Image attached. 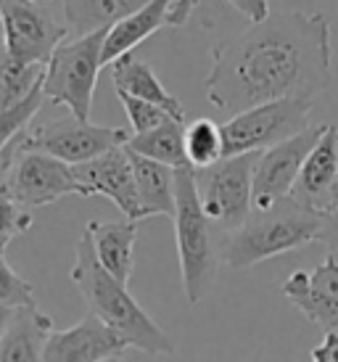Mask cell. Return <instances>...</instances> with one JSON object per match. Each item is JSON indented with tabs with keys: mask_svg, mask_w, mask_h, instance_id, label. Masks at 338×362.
I'll return each mask as SVG.
<instances>
[{
	"mask_svg": "<svg viewBox=\"0 0 338 362\" xmlns=\"http://www.w3.org/2000/svg\"><path fill=\"white\" fill-rule=\"evenodd\" d=\"M175 238H177L180 278L190 304H199L209 296L217 281L219 252L211 241V220L201 206L199 188H196V167L182 164L175 167Z\"/></svg>",
	"mask_w": 338,
	"mask_h": 362,
	"instance_id": "4",
	"label": "cell"
},
{
	"mask_svg": "<svg viewBox=\"0 0 338 362\" xmlns=\"http://www.w3.org/2000/svg\"><path fill=\"white\" fill-rule=\"evenodd\" d=\"M37 3H40V0H37Z\"/></svg>",
	"mask_w": 338,
	"mask_h": 362,
	"instance_id": "35",
	"label": "cell"
},
{
	"mask_svg": "<svg viewBox=\"0 0 338 362\" xmlns=\"http://www.w3.org/2000/svg\"><path fill=\"white\" fill-rule=\"evenodd\" d=\"M71 283L82 293L88 310L95 312L100 320L120 333L127 346L148 354V357H172L177 352L169 333L135 302L127 283L117 281L100 264L88 233H82L77 249H74Z\"/></svg>",
	"mask_w": 338,
	"mask_h": 362,
	"instance_id": "2",
	"label": "cell"
},
{
	"mask_svg": "<svg viewBox=\"0 0 338 362\" xmlns=\"http://www.w3.org/2000/svg\"><path fill=\"white\" fill-rule=\"evenodd\" d=\"M0 304L3 307H27V304H35L32 283L24 281L21 275H16V270L3 257V249H0Z\"/></svg>",
	"mask_w": 338,
	"mask_h": 362,
	"instance_id": "28",
	"label": "cell"
},
{
	"mask_svg": "<svg viewBox=\"0 0 338 362\" xmlns=\"http://www.w3.org/2000/svg\"><path fill=\"white\" fill-rule=\"evenodd\" d=\"M338 185V127L328 124L315 148L304 159L291 196L315 209H325L330 193Z\"/></svg>",
	"mask_w": 338,
	"mask_h": 362,
	"instance_id": "15",
	"label": "cell"
},
{
	"mask_svg": "<svg viewBox=\"0 0 338 362\" xmlns=\"http://www.w3.org/2000/svg\"><path fill=\"white\" fill-rule=\"evenodd\" d=\"M280 293L296 307L309 322L322 331L338 328V257L328 252V259L315 270H293L283 281Z\"/></svg>",
	"mask_w": 338,
	"mask_h": 362,
	"instance_id": "14",
	"label": "cell"
},
{
	"mask_svg": "<svg viewBox=\"0 0 338 362\" xmlns=\"http://www.w3.org/2000/svg\"><path fill=\"white\" fill-rule=\"evenodd\" d=\"M309 360L315 362H338V328L325 331V339L309 352Z\"/></svg>",
	"mask_w": 338,
	"mask_h": 362,
	"instance_id": "31",
	"label": "cell"
},
{
	"mask_svg": "<svg viewBox=\"0 0 338 362\" xmlns=\"http://www.w3.org/2000/svg\"><path fill=\"white\" fill-rule=\"evenodd\" d=\"M32 225H35V217H32L30 206H24V204L0 182V249H6L13 238L30 233Z\"/></svg>",
	"mask_w": 338,
	"mask_h": 362,
	"instance_id": "26",
	"label": "cell"
},
{
	"mask_svg": "<svg viewBox=\"0 0 338 362\" xmlns=\"http://www.w3.org/2000/svg\"><path fill=\"white\" fill-rule=\"evenodd\" d=\"M42 98H45V93H42V82H40L19 103H13L8 109H0V156L32 124V119L37 117V111L42 109Z\"/></svg>",
	"mask_w": 338,
	"mask_h": 362,
	"instance_id": "25",
	"label": "cell"
},
{
	"mask_svg": "<svg viewBox=\"0 0 338 362\" xmlns=\"http://www.w3.org/2000/svg\"><path fill=\"white\" fill-rule=\"evenodd\" d=\"M228 6L243 13L251 24H257V21H264L272 13L269 11V0H228Z\"/></svg>",
	"mask_w": 338,
	"mask_h": 362,
	"instance_id": "30",
	"label": "cell"
},
{
	"mask_svg": "<svg viewBox=\"0 0 338 362\" xmlns=\"http://www.w3.org/2000/svg\"><path fill=\"white\" fill-rule=\"evenodd\" d=\"M77 182H80V196H103L109 202L117 204V209L127 217V220H146L148 214L140 204L138 182H135V170H132V159H129L127 146H117L111 151L100 153L95 159L82 161V164H71Z\"/></svg>",
	"mask_w": 338,
	"mask_h": 362,
	"instance_id": "12",
	"label": "cell"
},
{
	"mask_svg": "<svg viewBox=\"0 0 338 362\" xmlns=\"http://www.w3.org/2000/svg\"><path fill=\"white\" fill-rule=\"evenodd\" d=\"M117 95H120L122 109H124V114H127L132 135L153 130V127H159L161 122H167L169 117H172V114H167L161 106H153V103L143 101V98H135V95H129V93L117 90Z\"/></svg>",
	"mask_w": 338,
	"mask_h": 362,
	"instance_id": "27",
	"label": "cell"
},
{
	"mask_svg": "<svg viewBox=\"0 0 338 362\" xmlns=\"http://www.w3.org/2000/svg\"><path fill=\"white\" fill-rule=\"evenodd\" d=\"M45 77V64L13 59L0 42V109H8L30 95Z\"/></svg>",
	"mask_w": 338,
	"mask_h": 362,
	"instance_id": "23",
	"label": "cell"
},
{
	"mask_svg": "<svg viewBox=\"0 0 338 362\" xmlns=\"http://www.w3.org/2000/svg\"><path fill=\"white\" fill-rule=\"evenodd\" d=\"M259 151L222 156L209 167L196 170L201 206L222 230H235L254 211V164Z\"/></svg>",
	"mask_w": 338,
	"mask_h": 362,
	"instance_id": "6",
	"label": "cell"
},
{
	"mask_svg": "<svg viewBox=\"0 0 338 362\" xmlns=\"http://www.w3.org/2000/svg\"><path fill=\"white\" fill-rule=\"evenodd\" d=\"M322 225H325L322 209L286 196L267 209H254L240 228L230 230L219 249V259L233 270H246L259 262L320 241Z\"/></svg>",
	"mask_w": 338,
	"mask_h": 362,
	"instance_id": "3",
	"label": "cell"
},
{
	"mask_svg": "<svg viewBox=\"0 0 338 362\" xmlns=\"http://www.w3.org/2000/svg\"><path fill=\"white\" fill-rule=\"evenodd\" d=\"M106 32L109 30H95L77 35L74 40H64L45 64V101L64 106L77 119H90L98 74L103 69Z\"/></svg>",
	"mask_w": 338,
	"mask_h": 362,
	"instance_id": "5",
	"label": "cell"
},
{
	"mask_svg": "<svg viewBox=\"0 0 338 362\" xmlns=\"http://www.w3.org/2000/svg\"><path fill=\"white\" fill-rule=\"evenodd\" d=\"M50 333H53V320L45 312L37 310V304L16 307V312H13V317L8 322V331L0 339V360H42Z\"/></svg>",
	"mask_w": 338,
	"mask_h": 362,
	"instance_id": "19",
	"label": "cell"
},
{
	"mask_svg": "<svg viewBox=\"0 0 338 362\" xmlns=\"http://www.w3.org/2000/svg\"><path fill=\"white\" fill-rule=\"evenodd\" d=\"M312 98H278L233 114L222 124L225 156L264 151L309 127Z\"/></svg>",
	"mask_w": 338,
	"mask_h": 362,
	"instance_id": "8",
	"label": "cell"
},
{
	"mask_svg": "<svg viewBox=\"0 0 338 362\" xmlns=\"http://www.w3.org/2000/svg\"><path fill=\"white\" fill-rule=\"evenodd\" d=\"M177 0H148L138 11L127 13L124 19L111 24L103 40V66L114 64L124 53L135 51L140 42H146L151 35H156L169 24V13Z\"/></svg>",
	"mask_w": 338,
	"mask_h": 362,
	"instance_id": "16",
	"label": "cell"
},
{
	"mask_svg": "<svg viewBox=\"0 0 338 362\" xmlns=\"http://www.w3.org/2000/svg\"><path fill=\"white\" fill-rule=\"evenodd\" d=\"M325 127L328 124H309L296 135L259 151L254 164V209H267L291 196L304 159L315 148Z\"/></svg>",
	"mask_w": 338,
	"mask_h": 362,
	"instance_id": "11",
	"label": "cell"
},
{
	"mask_svg": "<svg viewBox=\"0 0 338 362\" xmlns=\"http://www.w3.org/2000/svg\"><path fill=\"white\" fill-rule=\"evenodd\" d=\"M13 312H16V307H3V304H0V339L8 331V322H11V317H13Z\"/></svg>",
	"mask_w": 338,
	"mask_h": 362,
	"instance_id": "33",
	"label": "cell"
},
{
	"mask_svg": "<svg viewBox=\"0 0 338 362\" xmlns=\"http://www.w3.org/2000/svg\"><path fill=\"white\" fill-rule=\"evenodd\" d=\"M127 344L111 325L100 320L95 312H88L77 325L53 331L48 336L42 360L45 362H100L122 360Z\"/></svg>",
	"mask_w": 338,
	"mask_h": 362,
	"instance_id": "13",
	"label": "cell"
},
{
	"mask_svg": "<svg viewBox=\"0 0 338 362\" xmlns=\"http://www.w3.org/2000/svg\"><path fill=\"white\" fill-rule=\"evenodd\" d=\"M127 146V143H124ZM129 151V148H127ZM132 170H135V182H138L140 204L148 217H175L177 206V191H175V167L164 161L148 159L143 153L129 151Z\"/></svg>",
	"mask_w": 338,
	"mask_h": 362,
	"instance_id": "20",
	"label": "cell"
},
{
	"mask_svg": "<svg viewBox=\"0 0 338 362\" xmlns=\"http://www.w3.org/2000/svg\"><path fill=\"white\" fill-rule=\"evenodd\" d=\"M0 32L6 51L30 64H48L71 35L69 24H59L37 0H0Z\"/></svg>",
	"mask_w": 338,
	"mask_h": 362,
	"instance_id": "9",
	"label": "cell"
},
{
	"mask_svg": "<svg viewBox=\"0 0 338 362\" xmlns=\"http://www.w3.org/2000/svg\"><path fill=\"white\" fill-rule=\"evenodd\" d=\"M322 214H325V225H322V238H320V241L328 246V252L333 254V257H338V185H336V191L330 193V199H328V204H325Z\"/></svg>",
	"mask_w": 338,
	"mask_h": 362,
	"instance_id": "29",
	"label": "cell"
},
{
	"mask_svg": "<svg viewBox=\"0 0 338 362\" xmlns=\"http://www.w3.org/2000/svg\"><path fill=\"white\" fill-rule=\"evenodd\" d=\"M127 148L135 153H143L148 159L164 161L169 167H182V164H188V153H185V122L169 117L167 122H161L159 127H153V130L129 135Z\"/></svg>",
	"mask_w": 338,
	"mask_h": 362,
	"instance_id": "22",
	"label": "cell"
},
{
	"mask_svg": "<svg viewBox=\"0 0 338 362\" xmlns=\"http://www.w3.org/2000/svg\"><path fill=\"white\" fill-rule=\"evenodd\" d=\"M0 167L6 170L3 185L30 209L56 204L71 193L80 196L74 167L42 148H21L11 143L0 156Z\"/></svg>",
	"mask_w": 338,
	"mask_h": 362,
	"instance_id": "7",
	"label": "cell"
},
{
	"mask_svg": "<svg viewBox=\"0 0 338 362\" xmlns=\"http://www.w3.org/2000/svg\"><path fill=\"white\" fill-rule=\"evenodd\" d=\"M185 153H188L190 167H209L225 156V138H222V124L206 119H193L185 124Z\"/></svg>",
	"mask_w": 338,
	"mask_h": 362,
	"instance_id": "24",
	"label": "cell"
},
{
	"mask_svg": "<svg viewBox=\"0 0 338 362\" xmlns=\"http://www.w3.org/2000/svg\"><path fill=\"white\" fill-rule=\"evenodd\" d=\"M0 42H3V32H0Z\"/></svg>",
	"mask_w": 338,
	"mask_h": 362,
	"instance_id": "34",
	"label": "cell"
},
{
	"mask_svg": "<svg viewBox=\"0 0 338 362\" xmlns=\"http://www.w3.org/2000/svg\"><path fill=\"white\" fill-rule=\"evenodd\" d=\"M196 6H199V0H177L169 13V27H182L190 19V13L196 11Z\"/></svg>",
	"mask_w": 338,
	"mask_h": 362,
	"instance_id": "32",
	"label": "cell"
},
{
	"mask_svg": "<svg viewBox=\"0 0 338 362\" xmlns=\"http://www.w3.org/2000/svg\"><path fill=\"white\" fill-rule=\"evenodd\" d=\"M206 101L238 114L278 98H315L330 85V21L322 13L280 11L214 45Z\"/></svg>",
	"mask_w": 338,
	"mask_h": 362,
	"instance_id": "1",
	"label": "cell"
},
{
	"mask_svg": "<svg viewBox=\"0 0 338 362\" xmlns=\"http://www.w3.org/2000/svg\"><path fill=\"white\" fill-rule=\"evenodd\" d=\"M148 0H64V19L74 35L109 30Z\"/></svg>",
	"mask_w": 338,
	"mask_h": 362,
	"instance_id": "21",
	"label": "cell"
},
{
	"mask_svg": "<svg viewBox=\"0 0 338 362\" xmlns=\"http://www.w3.org/2000/svg\"><path fill=\"white\" fill-rule=\"evenodd\" d=\"M111 77H114V88L122 93H129L135 98H143V101L153 103V106H161V109L172 114L175 119L185 122V109L182 103L172 95V93L161 85L159 74L153 71L146 59L135 56V51L124 53L122 59H117L111 64Z\"/></svg>",
	"mask_w": 338,
	"mask_h": 362,
	"instance_id": "18",
	"label": "cell"
},
{
	"mask_svg": "<svg viewBox=\"0 0 338 362\" xmlns=\"http://www.w3.org/2000/svg\"><path fill=\"white\" fill-rule=\"evenodd\" d=\"M127 141L129 135L122 127H100L69 114V119H50L37 130H24L13 143L21 148H42L69 164H82L117 146H124Z\"/></svg>",
	"mask_w": 338,
	"mask_h": 362,
	"instance_id": "10",
	"label": "cell"
},
{
	"mask_svg": "<svg viewBox=\"0 0 338 362\" xmlns=\"http://www.w3.org/2000/svg\"><path fill=\"white\" fill-rule=\"evenodd\" d=\"M85 233L93 241L95 257L106 270L122 283H129L132 270H135V241H138V222L120 220V222H103L90 220Z\"/></svg>",
	"mask_w": 338,
	"mask_h": 362,
	"instance_id": "17",
	"label": "cell"
}]
</instances>
